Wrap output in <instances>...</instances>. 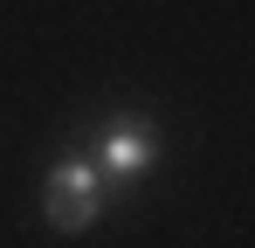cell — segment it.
Listing matches in <instances>:
<instances>
[{
  "label": "cell",
  "instance_id": "6da1fadb",
  "mask_svg": "<svg viewBox=\"0 0 255 248\" xmlns=\"http://www.w3.org/2000/svg\"><path fill=\"white\" fill-rule=\"evenodd\" d=\"M104 214V172L90 159H55L42 172V221L55 235H83Z\"/></svg>",
  "mask_w": 255,
  "mask_h": 248
},
{
  "label": "cell",
  "instance_id": "7a4b0ae2",
  "mask_svg": "<svg viewBox=\"0 0 255 248\" xmlns=\"http://www.w3.org/2000/svg\"><path fill=\"white\" fill-rule=\"evenodd\" d=\"M90 165H97L104 179H118V186L145 179V172L159 165V124H152V118H138V111L111 118L104 131H97V145H90Z\"/></svg>",
  "mask_w": 255,
  "mask_h": 248
}]
</instances>
